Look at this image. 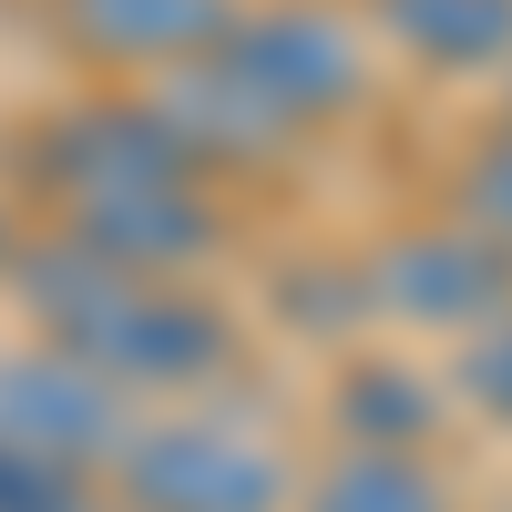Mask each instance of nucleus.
<instances>
[{
	"instance_id": "obj_1",
	"label": "nucleus",
	"mask_w": 512,
	"mask_h": 512,
	"mask_svg": "<svg viewBox=\"0 0 512 512\" xmlns=\"http://www.w3.org/2000/svg\"><path fill=\"white\" fill-rule=\"evenodd\" d=\"M21 308L41 318V338L72 359H93L113 390H195V379L226 369V318L185 297L175 277L154 267H123V256L93 246H31L21 256Z\"/></svg>"
},
{
	"instance_id": "obj_2",
	"label": "nucleus",
	"mask_w": 512,
	"mask_h": 512,
	"mask_svg": "<svg viewBox=\"0 0 512 512\" xmlns=\"http://www.w3.org/2000/svg\"><path fill=\"white\" fill-rule=\"evenodd\" d=\"M123 512H277L287 472L226 420H134L123 431Z\"/></svg>"
},
{
	"instance_id": "obj_3",
	"label": "nucleus",
	"mask_w": 512,
	"mask_h": 512,
	"mask_svg": "<svg viewBox=\"0 0 512 512\" xmlns=\"http://www.w3.org/2000/svg\"><path fill=\"white\" fill-rule=\"evenodd\" d=\"M369 287V318H400V328H451V338H482L492 318H512V256L482 226H420L390 236L359 267Z\"/></svg>"
},
{
	"instance_id": "obj_4",
	"label": "nucleus",
	"mask_w": 512,
	"mask_h": 512,
	"mask_svg": "<svg viewBox=\"0 0 512 512\" xmlns=\"http://www.w3.org/2000/svg\"><path fill=\"white\" fill-rule=\"evenodd\" d=\"M123 431H134V410H123V390L93 359L52 349V338L0 359V441L11 451L52 461V472H93V461L123 451Z\"/></svg>"
},
{
	"instance_id": "obj_5",
	"label": "nucleus",
	"mask_w": 512,
	"mask_h": 512,
	"mask_svg": "<svg viewBox=\"0 0 512 512\" xmlns=\"http://www.w3.org/2000/svg\"><path fill=\"white\" fill-rule=\"evenodd\" d=\"M216 52L297 123V134H308V123H328V113H349V103L369 93L359 41L338 31L328 11H297V0H287V11H236V31L216 41Z\"/></svg>"
},
{
	"instance_id": "obj_6",
	"label": "nucleus",
	"mask_w": 512,
	"mask_h": 512,
	"mask_svg": "<svg viewBox=\"0 0 512 512\" xmlns=\"http://www.w3.org/2000/svg\"><path fill=\"white\" fill-rule=\"evenodd\" d=\"M62 236L93 246V256H123V267H154L175 277L216 246V205H205L195 175H144V185H103V195H72L62 205Z\"/></svg>"
},
{
	"instance_id": "obj_7",
	"label": "nucleus",
	"mask_w": 512,
	"mask_h": 512,
	"mask_svg": "<svg viewBox=\"0 0 512 512\" xmlns=\"http://www.w3.org/2000/svg\"><path fill=\"white\" fill-rule=\"evenodd\" d=\"M154 113L185 134V154H195V164H246V154H277V144L297 134V123H287L267 93H256V82H246L226 52L175 62V72L154 82Z\"/></svg>"
},
{
	"instance_id": "obj_8",
	"label": "nucleus",
	"mask_w": 512,
	"mask_h": 512,
	"mask_svg": "<svg viewBox=\"0 0 512 512\" xmlns=\"http://www.w3.org/2000/svg\"><path fill=\"white\" fill-rule=\"evenodd\" d=\"M62 31H72L93 62L175 72V62L216 52V41L236 31V0H62Z\"/></svg>"
},
{
	"instance_id": "obj_9",
	"label": "nucleus",
	"mask_w": 512,
	"mask_h": 512,
	"mask_svg": "<svg viewBox=\"0 0 512 512\" xmlns=\"http://www.w3.org/2000/svg\"><path fill=\"white\" fill-rule=\"evenodd\" d=\"M379 21L431 72H492L512 62V0H379Z\"/></svg>"
},
{
	"instance_id": "obj_10",
	"label": "nucleus",
	"mask_w": 512,
	"mask_h": 512,
	"mask_svg": "<svg viewBox=\"0 0 512 512\" xmlns=\"http://www.w3.org/2000/svg\"><path fill=\"white\" fill-rule=\"evenodd\" d=\"M308 512H451V482L420 451H338L308 482Z\"/></svg>"
},
{
	"instance_id": "obj_11",
	"label": "nucleus",
	"mask_w": 512,
	"mask_h": 512,
	"mask_svg": "<svg viewBox=\"0 0 512 512\" xmlns=\"http://www.w3.org/2000/svg\"><path fill=\"white\" fill-rule=\"evenodd\" d=\"M338 420H349L359 451H420L431 441V390H420L410 369H359L349 400H338Z\"/></svg>"
},
{
	"instance_id": "obj_12",
	"label": "nucleus",
	"mask_w": 512,
	"mask_h": 512,
	"mask_svg": "<svg viewBox=\"0 0 512 512\" xmlns=\"http://www.w3.org/2000/svg\"><path fill=\"white\" fill-rule=\"evenodd\" d=\"M461 226H482V236L512 256V123L482 134L472 164H461Z\"/></svg>"
},
{
	"instance_id": "obj_13",
	"label": "nucleus",
	"mask_w": 512,
	"mask_h": 512,
	"mask_svg": "<svg viewBox=\"0 0 512 512\" xmlns=\"http://www.w3.org/2000/svg\"><path fill=\"white\" fill-rule=\"evenodd\" d=\"M461 390H472V400L502 420V431H512V318H492L472 349H461Z\"/></svg>"
},
{
	"instance_id": "obj_14",
	"label": "nucleus",
	"mask_w": 512,
	"mask_h": 512,
	"mask_svg": "<svg viewBox=\"0 0 512 512\" xmlns=\"http://www.w3.org/2000/svg\"><path fill=\"white\" fill-rule=\"evenodd\" d=\"M0 512H113V502L82 482V472H52V461H41V472H21L11 492H0Z\"/></svg>"
}]
</instances>
